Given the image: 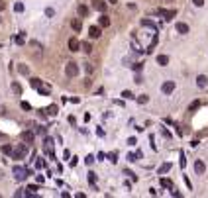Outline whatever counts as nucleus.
<instances>
[{"label":"nucleus","instance_id":"1","mask_svg":"<svg viewBox=\"0 0 208 198\" xmlns=\"http://www.w3.org/2000/svg\"><path fill=\"white\" fill-rule=\"evenodd\" d=\"M12 159H24V157H26V155H28V145H26V143H20V145L18 147H12Z\"/></svg>","mask_w":208,"mask_h":198},{"label":"nucleus","instance_id":"2","mask_svg":"<svg viewBox=\"0 0 208 198\" xmlns=\"http://www.w3.org/2000/svg\"><path fill=\"white\" fill-rule=\"evenodd\" d=\"M12 171H14L16 180H20V183H22V180H26L28 177L32 175V171H30V169H24V167H20V165H16V167L12 169Z\"/></svg>","mask_w":208,"mask_h":198},{"label":"nucleus","instance_id":"3","mask_svg":"<svg viewBox=\"0 0 208 198\" xmlns=\"http://www.w3.org/2000/svg\"><path fill=\"white\" fill-rule=\"evenodd\" d=\"M65 73H67V77H77V75H79L77 63H67V67H65Z\"/></svg>","mask_w":208,"mask_h":198},{"label":"nucleus","instance_id":"4","mask_svg":"<svg viewBox=\"0 0 208 198\" xmlns=\"http://www.w3.org/2000/svg\"><path fill=\"white\" fill-rule=\"evenodd\" d=\"M173 90H175V82L173 81H167V82L161 84V92H163V94H171Z\"/></svg>","mask_w":208,"mask_h":198},{"label":"nucleus","instance_id":"5","mask_svg":"<svg viewBox=\"0 0 208 198\" xmlns=\"http://www.w3.org/2000/svg\"><path fill=\"white\" fill-rule=\"evenodd\" d=\"M157 14H161L165 20H173V16H177V10H157Z\"/></svg>","mask_w":208,"mask_h":198},{"label":"nucleus","instance_id":"6","mask_svg":"<svg viewBox=\"0 0 208 198\" xmlns=\"http://www.w3.org/2000/svg\"><path fill=\"white\" fill-rule=\"evenodd\" d=\"M37 92L43 94V96H49V94H51V86H49V84H43V82H41V84L37 86Z\"/></svg>","mask_w":208,"mask_h":198},{"label":"nucleus","instance_id":"7","mask_svg":"<svg viewBox=\"0 0 208 198\" xmlns=\"http://www.w3.org/2000/svg\"><path fill=\"white\" fill-rule=\"evenodd\" d=\"M206 84H208V77L206 75H198L196 77V86L198 88H206Z\"/></svg>","mask_w":208,"mask_h":198},{"label":"nucleus","instance_id":"8","mask_svg":"<svg viewBox=\"0 0 208 198\" xmlns=\"http://www.w3.org/2000/svg\"><path fill=\"white\" fill-rule=\"evenodd\" d=\"M34 137H35V134H34V131H30V130L22 134V139H24L26 143H34Z\"/></svg>","mask_w":208,"mask_h":198},{"label":"nucleus","instance_id":"9","mask_svg":"<svg viewBox=\"0 0 208 198\" xmlns=\"http://www.w3.org/2000/svg\"><path fill=\"white\" fill-rule=\"evenodd\" d=\"M194 171H196V175H202V173L206 171V165L202 163L200 159H196V163H194Z\"/></svg>","mask_w":208,"mask_h":198},{"label":"nucleus","instance_id":"10","mask_svg":"<svg viewBox=\"0 0 208 198\" xmlns=\"http://www.w3.org/2000/svg\"><path fill=\"white\" fill-rule=\"evenodd\" d=\"M141 26H143V28H151V30H153V31L157 34V26H155V22H153V20H147V18H143V20H141Z\"/></svg>","mask_w":208,"mask_h":198},{"label":"nucleus","instance_id":"11","mask_svg":"<svg viewBox=\"0 0 208 198\" xmlns=\"http://www.w3.org/2000/svg\"><path fill=\"white\" fill-rule=\"evenodd\" d=\"M92 6H94V10H98V12L106 10V2H104V0H92Z\"/></svg>","mask_w":208,"mask_h":198},{"label":"nucleus","instance_id":"12","mask_svg":"<svg viewBox=\"0 0 208 198\" xmlns=\"http://www.w3.org/2000/svg\"><path fill=\"white\" fill-rule=\"evenodd\" d=\"M89 35H90V38H100V28H98V26H90L89 28Z\"/></svg>","mask_w":208,"mask_h":198},{"label":"nucleus","instance_id":"13","mask_svg":"<svg viewBox=\"0 0 208 198\" xmlns=\"http://www.w3.org/2000/svg\"><path fill=\"white\" fill-rule=\"evenodd\" d=\"M79 47H81V43H79V39L71 38V39H69V49H71V51H79Z\"/></svg>","mask_w":208,"mask_h":198},{"label":"nucleus","instance_id":"14","mask_svg":"<svg viewBox=\"0 0 208 198\" xmlns=\"http://www.w3.org/2000/svg\"><path fill=\"white\" fill-rule=\"evenodd\" d=\"M98 24H100L102 28H108V26H110V18H108V16H106V14L102 12V16L98 18Z\"/></svg>","mask_w":208,"mask_h":198},{"label":"nucleus","instance_id":"15","mask_svg":"<svg viewBox=\"0 0 208 198\" xmlns=\"http://www.w3.org/2000/svg\"><path fill=\"white\" fill-rule=\"evenodd\" d=\"M77 12H79V16H81V18H85V16H89V6L81 4V6L77 8Z\"/></svg>","mask_w":208,"mask_h":198},{"label":"nucleus","instance_id":"16","mask_svg":"<svg viewBox=\"0 0 208 198\" xmlns=\"http://www.w3.org/2000/svg\"><path fill=\"white\" fill-rule=\"evenodd\" d=\"M177 31H179V34H189V26L183 24V22H179L177 24Z\"/></svg>","mask_w":208,"mask_h":198},{"label":"nucleus","instance_id":"17","mask_svg":"<svg viewBox=\"0 0 208 198\" xmlns=\"http://www.w3.org/2000/svg\"><path fill=\"white\" fill-rule=\"evenodd\" d=\"M167 63H169V57H167V55H157V65L165 67Z\"/></svg>","mask_w":208,"mask_h":198},{"label":"nucleus","instance_id":"18","mask_svg":"<svg viewBox=\"0 0 208 198\" xmlns=\"http://www.w3.org/2000/svg\"><path fill=\"white\" fill-rule=\"evenodd\" d=\"M161 186H163V188H169V190H171V188H173V183H171L169 179H165V177H161Z\"/></svg>","mask_w":208,"mask_h":198},{"label":"nucleus","instance_id":"19","mask_svg":"<svg viewBox=\"0 0 208 198\" xmlns=\"http://www.w3.org/2000/svg\"><path fill=\"white\" fill-rule=\"evenodd\" d=\"M171 171V163H163L159 167V175H165V173H169Z\"/></svg>","mask_w":208,"mask_h":198},{"label":"nucleus","instance_id":"20","mask_svg":"<svg viewBox=\"0 0 208 198\" xmlns=\"http://www.w3.org/2000/svg\"><path fill=\"white\" fill-rule=\"evenodd\" d=\"M16 43H18V45H24V43H26V34H24V31H22V34H18V35H16Z\"/></svg>","mask_w":208,"mask_h":198},{"label":"nucleus","instance_id":"21","mask_svg":"<svg viewBox=\"0 0 208 198\" xmlns=\"http://www.w3.org/2000/svg\"><path fill=\"white\" fill-rule=\"evenodd\" d=\"M18 73L20 75H30V67L28 65H18Z\"/></svg>","mask_w":208,"mask_h":198},{"label":"nucleus","instance_id":"22","mask_svg":"<svg viewBox=\"0 0 208 198\" xmlns=\"http://www.w3.org/2000/svg\"><path fill=\"white\" fill-rule=\"evenodd\" d=\"M26 194H24V196H28V194H35V192H37V184H30V186H28L26 188Z\"/></svg>","mask_w":208,"mask_h":198},{"label":"nucleus","instance_id":"23","mask_svg":"<svg viewBox=\"0 0 208 198\" xmlns=\"http://www.w3.org/2000/svg\"><path fill=\"white\" fill-rule=\"evenodd\" d=\"M45 112H47L49 116H57V106H55V104H51L47 110H45Z\"/></svg>","mask_w":208,"mask_h":198},{"label":"nucleus","instance_id":"24","mask_svg":"<svg viewBox=\"0 0 208 198\" xmlns=\"http://www.w3.org/2000/svg\"><path fill=\"white\" fill-rule=\"evenodd\" d=\"M138 102H139V104H147V102H149V96H147V94H139V96H138Z\"/></svg>","mask_w":208,"mask_h":198},{"label":"nucleus","instance_id":"25","mask_svg":"<svg viewBox=\"0 0 208 198\" xmlns=\"http://www.w3.org/2000/svg\"><path fill=\"white\" fill-rule=\"evenodd\" d=\"M12 90H14L16 94H22V86H20V82H12Z\"/></svg>","mask_w":208,"mask_h":198},{"label":"nucleus","instance_id":"26","mask_svg":"<svg viewBox=\"0 0 208 198\" xmlns=\"http://www.w3.org/2000/svg\"><path fill=\"white\" fill-rule=\"evenodd\" d=\"M71 26H73L75 31H81V20H73V24H71Z\"/></svg>","mask_w":208,"mask_h":198},{"label":"nucleus","instance_id":"27","mask_svg":"<svg viewBox=\"0 0 208 198\" xmlns=\"http://www.w3.org/2000/svg\"><path fill=\"white\" fill-rule=\"evenodd\" d=\"M122 96H124V98H126V100H134V98H136V96H134V94H132V92H130V90H124V92H122Z\"/></svg>","mask_w":208,"mask_h":198},{"label":"nucleus","instance_id":"28","mask_svg":"<svg viewBox=\"0 0 208 198\" xmlns=\"http://www.w3.org/2000/svg\"><path fill=\"white\" fill-rule=\"evenodd\" d=\"M198 106H200V102L198 100H194V102H190V106H189V112H194V110L198 108Z\"/></svg>","mask_w":208,"mask_h":198},{"label":"nucleus","instance_id":"29","mask_svg":"<svg viewBox=\"0 0 208 198\" xmlns=\"http://www.w3.org/2000/svg\"><path fill=\"white\" fill-rule=\"evenodd\" d=\"M106 157H108V159H110V161H112V163H116V161H118V153H116V151H112V153H108V155H106Z\"/></svg>","mask_w":208,"mask_h":198},{"label":"nucleus","instance_id":"30","mask_svg":"<svg viewBox=\"0 0 208 198\" xmlns=\"http://www.w3.org/2000/svg\"><path fill=\"white\" fill-rule=\"evenodd\" d=\"M14 12H18V14H20V12H24V4L22 2H16L14 4Z\"/></svg>","mask_w":208,"mask_h":198},{"label":"nucleus","instance_id":"31","mask_svg":"<svg viewBox=\"0 0 208 198\" xmlns=\"http://www.w3.org/2000/svg\"><path fill=\"white\" fill-rule=\"evenodd\" d=\"M30 84L34 86V88H37V86L41 84V81H39V79H35V77H34V79H30Z\"/></svg>","mask_w":208,"mask_h":198},{"label":"nucleus","instance_id":"32","mask_svg":"<svg viewBox=\"0 0 208 198\" xmlns=\"http://www.w3.org/2000/svg\"><path fill=\"white\" fill-rule=\"evenodd\" d=\"M2 153L4 155H10L12 153V145H2Z\"/></svg>","mask_w":208,"mask_h":198},{"label":"nucleus","instance_id":"33","mask_svg":"<svg viewBox=\"0 0 208 198\" xmlns=\"http://www.w3.org/2000/svg\"><path fill=\"white\" fill-rule=\"evenodd\" d=\"M45 16H47V18H53V16H55V10H53V8H45Z\"/></svg>","mask_w":208,"mask_h":198},{"label":"nucleus","instance_id":"34","mask_svg":"<svg viewBox=\"0 0 208 198\" xmlns=\"http://www.w3.org/2000/svg\"><path fill=\"white\" fill-rule=\"evenodd\" d=\"M82 49H85L86 53H90V51H92V45H90L89 41H85V43H82Z\"/></svg>","mask_w":208,"mask_h":198},{"label":"nucleus","instance_id":"35","mask_svg":"<svg viewBox=\"0 0 208 198\" xmlns=\"http://www.w3.org/2000/svg\"><path fill=\"white\" fill-rule=\"evenodd\" d=\"M89 183L94 186V183H96V175H94V173H89Z\"/></svg>","mask_w":208,"mask_h":198},{"label":"nucleus","instance_id":"36","mask_svg":"<svg viewBox=\"0 0 208 198\" xmlns=\"http://www.w3.org/2000/svg\"><path fill=\"white\" fill-rule=\"evenodd\" d=\"M94 161H96V159H94L92 155H86V157H85V163H86V165H92Z\"/></svg>","mask_w":208,"mask_h":198},{"label":"nucleus","instance_id":"37","mask_svg":"<svg viewBox=\"0 0 208 198\" xmlns=\"http://www.w3.org/2000/svg\"><path fill=\"white\" fill-rule=\"evenodd\" d=\"M35 167H37V169H43V167H45V161H43V159H37Z\"/></svg>","mask_w":208,"mask_h":198},{"label":"nucleus","instance_id":"38","mask_svg":"<svg viewBox=\"0 0 208 198\" xmlns=\"http://www.w3.org/2000/svg\"><path fill=\"white\" fill-rule=\"evenodd\" d=\"M179 163H181V167L185 169V165H186V159H185V153H181V159H179Z\"/></svg>","mask_w":208,"mask_h":198},{"label":"nucleus","instance_id":"39","mask_svg":"<svg viewBox=\"0 0 208 198\" xmlns=\"http://www.w3.org/2000/svg\"><path fill=\"white\" fill-rule=\"evenodd\" d=\"M128 161H130V163H136V161H138V157H136V153H130V155H128Z\"/></svg>","mask_w":208,"mask_h":198},{"label":"nucleus","instance_id":"40","mask_svg":"<svg viewBox=\"0 0 208 198\" xmlns=\"http://www.w3.org/2000/svg\"><path fill=\"white\" fill-rule=\"evenodd\" d=\"M193 4L198 6V8H202V6H204V0H193Z\"/></svg>","mask_w":208,"mask_h":198},{"label":"nucleus","instance_id":"41","mask_svg":"<svg viewBox=\"0 0 208 198\" xmlns=\"http://www.w3.org/2000/svg\"><path fill=\"white\" fill-rule=\"evenodd\" d=\"M141 67H143V65H141V63H136V65H132V69H134V71H141Z\"/></svg>","mask_w":208,"mask_h":198},{"label":"nucleus","instance_id":"42","mask_svg":"<svg viewBox=\"0 0 208 198\" xmlns=\"http://www.w3.org/2000/svg\"><path fill=\"white\" fill-rule=\"evenodd\" d=\"M136 143H138V139H136V137H130V139H128V145H132V147H134Z\"/></svg>","mask_w":208,"mask_h":198},{"label":"nucleus","instance_id":"43","mask_svg":"<svg viewBox=\"0 0 208 198\" xmlns=\"http://www.w3.org/2000/svg\"><path fill=\"white\" fill-rule=\"evenodd\" d=\"M22 108H24V110H32V106L28 104V102H22Z\"/></svg>","mask_w":208,"mask_h":198},{"label":"nucleus","instance_id":"44","mask_svg":"<svg viewBox=\"0 0 208 198\" xmlns=\"http://www.w3.org/2000/svg\"><path fill=\"white\" fill-rule=\"evenodd\" d=\"M134 82H136V84H141V82H143V79H141V77L138 75V77H136V81H134Z\"/></svg>","mask_w":208,"mask_h":198},{"label":"nucleus","instance_id":"45","mask_svg":"<svg viewBox=\"0 0 208 198\" xmlns=\"http://www.w3.org/2000/svg\"><path fill=\"white\" fill-rule=\"evenodd\" d=\"M85 71L86 73H92V65H85Z\"/></svg>","mask_w":208,"mask_h":198},{"label":"nucleus","instance_id":"46","mask_svg":"<svg viewBox=\"0 0 208 198\" xmlns=\"http://www.w3.org/2000/svg\"><path fill=\"white\" fill-rule=\"evenodd\" d=\"M69 124H73V126L77 124V120H75V116H69Z\"/></svg>","mask_w":208,"mask_h":198},{"label":"nucleus","instance_id":"47","mask_svg":"<svg viewBox=\"0 0 208 198\" xmlns=\"http://www.w3.org/2000/svg\"><path fill=\"white\" fill-rule=\"evenodd\" d=\"M106 159V153H98V161H104Z\"/></svg>","mask_w":208,"mask_h":198},{"label":"nucleus","instance_id":"48","mask_svg":"<svg viewBox=\"0 0 208 198\" xmlns=\"http://www.w3.org/2000/svg\"><path fill=\"white\" fill-rule=\"evenodd\" d=\"M108 2H110V4H116V2H118V0H108Z\"/></svg>","mask_w":208,"mask_h":198},{"label":"nucleus","instance_id":"49","mask_svg":"<svg viewBox=\"0 0 208 198\" xmlns=\"http://www.w3.org/2000/svg\"><path fill=\"white\" fill-rule=\"evenodd\" d=\"M2 8H4V2H0V10H2Z\"/></svg>","mask_w":208,"mask_h":198},{"label":"nucleus","instance_id":"50","mask_svg":"<svg viewBox=\"0 0 208 198\" xmlns=\"http://www.w3.org/2000/svg\"><path fill=\"white\" fill-rule=\"evenodd\" d=\"M0 135H2V134H0Z\"/></svg>","mask_w":208,"mask_h":198}]
</instances>
